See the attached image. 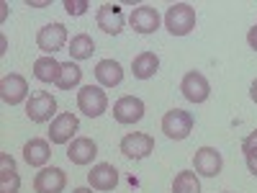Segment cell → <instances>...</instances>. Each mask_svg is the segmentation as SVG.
I'll list each match as a JSON object with an SVG mask.
<instances>
[{"label": "cell", "mask_w": 257, "mask_h": 193, "mask_svg": "<svg viewBox=\"0 0 257 193\" xmlns=\"http://www.w3.org/2000/svg\"><path fill=\"white\" fill-rule=\"evenodd\" d=\"M52 157V147L47 139H31L24 144V160L31 165V167H44Z\"/></svg>", "instance_id": "18"}, {"label": "cell", "mask_w": 257, "mask_h": 193, "mask_svg": "<svg viewBox=\"0 0 257 193\" xmlns=\"http://www.w3.org/2000/svg\"><path fill=\"white\" fill-rule=\"evenodd\" d=\"M77 129H80V121L75 114H59V116H54V121L49 126V139H52V144H70Z\"/></svg>", "instance_id": "12"}, {"label": "cell", "mask_w": 257, "mask_h": 193, "mask_svg": "<svg viewBox=\"0 0 257 193\" xmlns=\"http://www.w3.org/2000/svg\"><path fill=\"white\" fill-rule=\"evenodd\" d=\"M193 165H196V173L203 175V178H216L224 167V160H221V152L213 147H201L196 157H193Z\"/></svg>", "instance_id": "8"}, {"label": "cell", "mask_w": 257, "mask_h": 193, "mask_svg": "<svg viewBox=\"0 0 257 193\" xmlns=\"http://www.w3.org/2000/svg\"><path fill=\"white\" fill-rule=\"evenodd\" d=\"M77 109L85 116L98 119V116H103L105 111H108V95H105V90L98 88V85H85V88H80V93H77Z\"/></svg>", "instance_id": "2"}, {"label": "cell", "mask_w": 257, "mask_h": 193, "mask_svg": "<svg viewBox=\"0 0 257 193\" xmlns=\"http://www.w3.org/2000/svg\"><path fill=\"white\" fill-rule=\"evenodd\" d=\"M88 183L93 185V190H113L118 183V170L108 162L93 165V170L88 173Z\"/></svg>", "instance_id": "16"}, {"label": "cell", "mask_w": 257, "mask_h": 193, "mask_svg": "<svg viewBox=\"0 0 257 193\" xmlns=\"http://www.w3.org/2000/svg\"><path fill=\"white\" fill-rule=\"evenodd\" d=\"M80 80H82V70L70 59V62H62V70H59V77L54 85L59 90H72L75 85H80Z\"/></svg>", "instance_id": "22"}, {"label": "cell", "mask_w": 257, "mask_h": 193, "mask_svg": "<svg viewBox=\"0 0 257 193\" xmlns=\"http://www.w3.org/2000/svg\"><path fill=\"white\" fill-rule=\"evenodd\" d=\"M162 132H165V137L175 139V142L185 139V137L193 132V114H188V111H183V109L167 111V114L162 116Z\"/></svg>", "instance_id": "4"}, {"label": "cell", "mask_w": 257, "mask_h": 193, "mask_svg": "<svg viewBox=\"0 0 257 193\" xmlns=\"http://www.w3.org/2000/svg\"><path fill=\"white\" fill-rule=\"evenodd\" d=\"M244 160H247V170L252 175H257V149L254 152H249V155H244Z\"/></svg>", "instance_id": "27"}, {"label": "cell", "mask_w": 257, "mask_h": 193, "mask_svg": "<svg viewBox=\"0 0 257 193\" xmlns=\"http://www.w3.org/2000/svg\"><path fill=\"white\" fill-rule=\"evenodd\" d=\"M67 185V175L59 167H41L34 178V190L36 193H62Z\"/></svg>", "instance_id": "10"}, {"label": "cell", "mask_w": 257, "mask_h": 193, "mask_svg": "<svg viewBox=\"0 0 257 193\" xmlns=\"http://www.w3.org/2000/svg\"><path fill=\"white\" fill-rule=\"evenodd\" d=\"M173 193H201V180L198 173L193 170H180L173 180Z\"/></svg>", "instance_id": "24"}, {"label": "cell", "mask_w": 257, "mask_h": 193, "mask_svg": "<svg viewBox=\"0 0 257 193\" xmlns=\"http://www.w3.org/2000/svg\"><path fill=\"white\" fill-rule=\"evenodd\" d=\"M247 44L257 52V26H252V29L247 31Z\"/></svg>", "instance_id": "28"}, {"label": "cell", "mask_w": 257, "mask_h": 193, "mask_svg": "<svg viewBox=\"0 0 257 193\" xmlns=\"http://www.w3.org/2000/svg\"><path fill=\"white\" fill-rule=\"evenodd\" d=\"M72 193H93V190H90V188H75Z\"/></svg>", "instance_id": "30"}, {"label": "cell", "mask_w": 257, "mask_h": 193, "mask_svg": "<svg viewBox=\"0 0 257 193\" xmlns=\"http://www.w3.org/2000/svg\"><path fill=\"white\" fill-rule=\"evenodd\" d=\"M121 152L128 160H144L149 152H155V139L142 132H132L121 139Z\"/></svg>", "instance_id": "7"}, {"label": "cell", "mask_w": 257, "mask_h": 193, "mask_svg": "<svg viewBox=\"0 0 257 193\" xmlns=\"http://www.w3.org/2000/svg\"><path fill=\"white\" fill-rule=\"evenodd\" d=\"M57 114V101L52 93L47 90H36L29 101H26V116L34 124H44V121H54L52 116Z\"/></svg>", "instance_id": "3"}, {"label": "cell", "mask_w": 257, "mask_h": 193, "mask_svg": "<svg viewBox=\"0 0 257 193\" xmlns=\"http://www.w3.org/2000/svg\"><path fill=\"white\" fill-rule=\"evenodd\" d=\"M62 70V62H57L54 57H39L34 62V77L41 82H57Z\"/></svg>", "instance_id": "21"}, {"label": "cell", "mask_w": 257, "mask_h": 193, "mask_svg": "<svg viewBox=\"0 0 257 193\" xmlns=\"http://www.w3.org/2000/svg\"><path fill=\"white\" fill-rule=\"evenodd\" d=\"M165 26L173 36H188L196 29V8L188 3H173L165 13Z\"/></svg>", "instance_id": "1"}, {"label": "cell", "mask_w": 257, "mask_h": 193, "mask_svg": "<svg viewBox=\"0 0 257 193\" xmlns=\"http://www.w3.org/2000/svg\"><path fill=\"white\" fill-rule=\"evenodd\" d=\"M95 80L100 82V88H116L123 80V70L116 59H100L95 64Z\"/></svg>", "instance_id": "17"}, {"label": "cell", "mask_w": 257, "mask_h": 193, "mask_svg": "<svg viewBox=\"0 0 257 193\" xmlns=\"http://www.w3.org/2000/svg\"><path fill=\"white\" fill-rule=\"evenodd\" d=\"M36 44L47 57H52L54 52H59L64 44H67V29H64L62 24H47L44 29H39Z\"/></svg>", "instance_id": "6"}, {"label": "cell", "mask_w": 257, "mask_h": 193, "mask_svg": "<svg viewBox=\"0 0 257 193\" xmlns=\"http://www.w3.org/2000/svg\"><path fill=\"white\" fill-rule=\"evenodd\" d=\"M249 95H252V101L257 103V80H254V82L249 85Z\"/></svg>", "instance_id": "29"}, {"label": "cell", "mask_w": 257, "mask_h": 193, "mask_svg": "<svg viewBox=\"0 0 257 193\" xmlns=\"http://www.w3.org/2000/svg\"><path fill=\"white\" fill-rule=\"evenodd\" d=\"M21 178L16 173V162L8 152L0 155V193H18Z\"/></svg>", "instance_id": "19"}, {"label": "cell", "mask_w": 257, "mask_h": 193, "mask_svg": "<svg viewBox=\"0 0 257 193\" xmlns=\"http://www.w3.org/2000/svg\"><path fill=\"white\" fill-rule=\"evenodd\" d=\"M67 52H70L72 59H77V62L90 59L93 52H95V41H93L88 34H75L72 41H70V49H67Z\"/></svg>", "instance_id": "23"}, {"label": "cell", "mask_w": 257, "mask_h": 193, "mask_svg": "<svg viewBox=\"0 0 257 193\" xmlns=\"http://www.w3.org/2000/svg\"><path fill=\"white\" fill-rule=\"evenodd\" d=\"M254 149H257V132L247 134V137H244V142H242V152H244V155L254 152Z\"/></svg>", "instance_id": "26"}, {"label": "cell", "mask_w": 257, "mask_h": 193, "mask_svg": "<svg viewBox=\"0 0 257 193\" xmlns=\"http://www.w3.org/2000/svg\"><path fill=\"white\" fill-rule=\"evenodd\" d=\"M144 116V101L137 95H123L113 103V119L118 124H137Z\"/></svg>", "instance_id": "11"}, {"label": "cell", "mask_w": 257, "mask_h": 193, "mask_svg": "<svg viewBox=\"0 0 257 193\" xmlns=\"http://www.w3.org/2000/svg\"><path fill=\"white\" fill-rule=\"evenodd\" d=\"M0 98H3V103H8V106H18V103L29 101V82H26V77L18 75V72L6 75L3 80H0Z\"/></svg>", "instance_id": "5"}, {"label": "cell", "mask_w": 257, "mask_h": 193, "mask_svg": "<svg viewBox=\"0 0 257 193\" xmlns=\"http://www.w3.org/2000/svg\"><path fill=\"white\" fill-rule=\"evenodd\" d=\"M180 90H183L185 101H190V103H203V101L208 98V93H211V85H208V80H206L201 72L190 70V72L183 75Z\"/></svg>", "instance_id": "9"}, {"label": "cell", "mask_w": 257, "mask_h": 193, "mask_svg": "<svg viewBox=\"0 0 257 193\" xmlns=\"http://www.w3.org/2000/svg\"><path fill=\"white\" fill-rule=\"evenodd\" d=\"M157 67H160V57H157L155 52H142V54H137L134 62H132V72H134L137 80L155 77Z\"/></svg>", "instance_id": "20"}, {"label": "cell", "mask_w": 257, "mask_h": 193, "mask_svg": "<svg viewBox=\"0 0 257 193\" xmlns=\"http://www.w3.org/2000/svg\"><path fill=\"white\" fill-rule=\"evenodd\" d=\"M128 24L137 34H155L160 29V13L152 6H139L128 16Z\"/></svg>", "instance_id": "13"}, {"label": "cell", "mask_w": 257, "mask_h": 193, "mask_svg": "<svg viewBox=\"0 0 257 193\" xmlns=\"http://www.w3.org/2000/svg\"><path fill=\"white\" fill-rule=\"evenodd\" d=\"M98 155V144L90 137H75L67 147V157L72 165H90Z\"/></svg>", "instance_id": "15"}, {"label": "cell", "mask_w": 257, "mask_h": 193, "mask_svg": "<svg viewBox=\"0 0 257 193\" xmlns=\"http://www.w3.org/2000/svg\"><path fill=\"white\" fill-rule=\"evenodd\" d=\"M95 21H98V29H100V31H105V34H111V36L121 34V31H123V24H126L121 8H118V6H113V3H103V6L98 8Z\"/></svg>", "instance_id": "14"}, {"label": "cell", "mask_w": 257, "mask_h": 193, "mask_svg": "<svg viewBox=\"0 0 257 193\" xmlns=\"http://www.w3.org/2000/svg\"><path fill=\"white\" fill-rule=\"evenodd\" d=\"M88 8H90L88 0H64V11H67L70 16H82Z\"/></svg>", "instance_id": "25"}]
</instances>
